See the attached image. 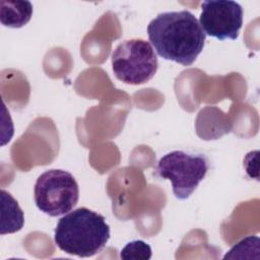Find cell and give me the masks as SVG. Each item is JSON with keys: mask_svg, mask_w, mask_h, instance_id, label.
Returning a JSON list of instances; mask_svg holds the SVG:
<instances>
[{"mask_svg": "<svg viewBox=\"0 0 260 260\" xmlns=\"http://www.w3.org/2000/svg\"><path fill=\"white\" fill-rule=\"evenodd\" d=\"M148 39L161 58L192 65L202 52L206 35L188 10L162 12L147 25Z\"/></svg>", "mask_w": 260, "mask_h": 260, "instance_id": "1", "label": "cell"}, {"mask_svg": "<svg viewBox=\"0 0 260 260\" xmlns=\"http://www.w3.org/2000/svg\"><path fill=\"white\" fill-rule=\"evenodd\" d=\"M109 239L110 226L106 218L86 207H79L61 217L54 233L58 248L78 257L95 255Z\"/></svg>", "mask_w": 260, "mask_h": 260, "instance_id": "2", "label": "cell"}, {"mask_svg": "<svg viewBox=\"0 0 260 260\" xmlns=\"http://www.w3.org/2000/svg\"><path fill=\"white\" fill-rule=\"evenodd\" d=\"M112 69L124 83L138 85L149 81L156 73L158 62L149 42L131 39L120 43L112 53Z\"/></svg>", "mask_w": 260, "mask_h": 260, "instance_id": "3", "label": "cell"}, {"mask_svg": "<svg viewBox=\"0 0 260 260\" xmlns=\"http://www.w3.org/2000/svg\"><path fill=\"white\" fill-rule=\"evenodd\" d=\"M208 170L209 161L205 155L174 150L160 157L156 174L165 180H170L174 195L184 200L194 192Z\"/></svg>", "mask_w": 260, "mask_h": 260, "instance_id": "4", "label": "cell"}, {"mask_svg": "<svg viewBox=\"0 0 260 260\" xmlns=\"http://www.w3.org/2000/svg\"><path fill=\"white\" fill-rule=\"evenodd\" d=\"M37 207L50 216L68 213L77 204L79 188L75 178L63 170H49L39 176L35 185Z\"/></svg>", "mask_w": 260, "mask_h": 260, "instance_id": "5", "label": "cell"}, {"mask_svg": "<svg viewBox=\"0 0 260 260\" xmlns=\"http://www.w3.org/2000/svg\"><path fill=\"white\" fill-rule=\"evenodd\" d=\"M242 6L232 0H208L201 4L199 24L206 36L219 41L236 40L243 24Z\"/></svg>", "mask_w": 260, "mask_h": 260, "instance_id": "6", "label": "cell"}, {"mask_svg": "<svg viewBox=\"0 0 260 260\" xmlns=\"http://www.w3.org/2000/svg\"><path fill=\"white\" fill-rule=\"evenodd\" d=\"M0 20L5 26L18 28L25 25L32 15V4L29 1H1Z\"/></svg>", "mask_w": 260, "mask_h": 260, "instance_id": "7", "label": "cell"}, {"mask_svg": "<svg viewBox=\"0 0 260 260\" xmlns=\"http://www.w3.org/2000/svg\"><path fill=\"white\" fill-rule=\"evenodd\" d=\"M2 223L1 235L18 232L24 224V215L17 201L4 189L1 190Z\"/></svg>", "mask_w": 260, "mask_h": 260, "instance_id": "8", "label": "cell"}, {"mask_svg": "<svg viewBox=\"0 0 260 260\" xmlns=\"http://www.w3.org/2000/svg\"><path fill=\"white\" fill-rule=\"evenodd\" d=\"M120 257L125 260H148L151 257V248L141 240L129 242L120 253Z\"/></svg>", "mask_w": 260, "mask_h": 260, "instance_id": "9", "label": "cell"}]
</instances>
